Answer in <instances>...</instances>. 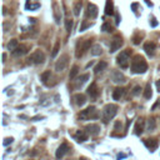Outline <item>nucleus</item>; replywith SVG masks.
<instances>
[{
  "label": "nucleus",
  "mask_w": 160,
  "mask_h": 160,
  "mask_svg": "<svg viewBox=\"0 0 160 160\" xmlns=\"http://www.w3.org/2000/svg\"><path fill=\"white\" fill-rule=\"evenodd\" d=\"M155 126H157V124H155V119H150L149 123H148V130L149 131H153V130L155 129Z\"/></svg>",
  "instance_id": "34"
},
{
  "label": "nucleus",
  "mask_w": 160,
  "mask_h": 160,
  "mask_svg": "<svg viewBox=\"0 0 160 160\" xmlns=\"http://www.w3.org/2000/svg\"><path fill=\"white\" fill-rule=\"evenodd\" d=\"M129 56H130V49H126V50H123L119 55L116 58V63L120 65V68L123 69H126L129 66Z\"/></svg>",
  "instance_id": "6"
},
{
  "label": "nucleus",
  "mask_w": 160,
  "mask_h": 160,
  "mask_svg": "<svg viewBox=\"0 0 160 160\" xmlns=\"http://www.w3.org/2000/svg\"><path fill=\"white\" fill-rule=\"evenodd\" d=\"M144 125H145V123H144V119H138V121H136V124H135V134L136 135H141L143 134V131H144Z\"/></svg>",
  "instance_id": "17"
},
{
  "label": "nucleus",
  "mask_w": 160,
  "mask_h": 160,
  "mask_svg": "<svg viewBox=\"0 0 160 160\" xmlns=\"http://www.w3.org/2000/svg\"><path fill=\"white\" fill-rule=\"evenodd\" d=\"M6 61V54H3V63Z\"/></svg>",
  "instance_id": "42"
},
{
  "label": "nucleus",
  "mask_w": 160,
  "mask_h": 160,
  "mask_svg": "<svg viewBox=\"0 0 160 160\" xmlns=\"http://www.w3.org/2000/svg\"><path fill=\"white\" fill-rule=\"evenodd\" d=\"M144 144L150 151H154L158 148V140L157 139H146V140L144 141Z\"/></svg>",
  "instance_id": "15"
},
{
  "label": "nucleus",
  "mask_w": 160,
  "mask_h": 160,
  "mask_svg": "<svg viewBox=\"0 0 160 160\" xmlns=\"http://www.w3.org/2000/svg\"><path fill=\"white\" fill-rule=\"evenodd\" d=\"M105 14L114 15V1L113 0H106V4H105Z\"/></svg>",
  "instance_id": "19"
},
{
  "label": "nucleus",
  "mask_w": 160,
  "mask_h": 160,
  "mask_svg": "<svg viewBox=\"0 0 160 160\" xmlns=\"http://www.w3.org/2000/svg\"><path fill=\"white\" fill-rule=\"evenodd\" d=\"M131 70L134 74H144L148 70V64L141 55H135L131 60Z\"/></svg>",
  "instance_id": "1"
},
{
  "label": "nucleus",
  "mask_w": 160,
  "mask_h": 160,
  "mask_svg": "<svg viewBox=\"0 0 160 160\" xmlns=\"http://www.w3.org/2000/svg\"><path fill=\"white\" fill-rule=\"evenodd\" d=\"M18 46H19L18 40H16V39H11V40L9 41V44H8V49L13 51V50H15L16 48H18Z\"/></svg>",
  "instance_id": "25"
},
{
  "label": "nucleus",
  "mask_w": 160,
  "mask_h": 160,
  "mask_svg": "<svg viewBox=\"0 0 160 160\" xmlns=\"http://www.w3.org/2000/svg\"><path fill=\"white\" fill-rule=\"evenodd\" d=\"M85 131L91 136H96L100 133V126L98 124H89L85 126Z\"/></svg>",
  "instance_id": "10"
},
{
  "label": "nucleus",
  "mask_w": 160,
  "mask_h": 160,
  "mask_svg": "<svg viewBox=\"0 0 160 160\" xmlns=\"http://www.w3.org/2000/svg\"><path fill=\"white\" fill-rule=\"evenodd\" d=\"M106 68H108V63H106V61H100L99 64L95 66L94 73H95V74H99V73H102V71H104Z\"/></svg>",
  "instance_id": "22"
},
{
  "label": "nucleus",
  "mask_w": 160,
  "mask_h": 160,
  "mask_svg": "<svg viewBox=\"0 0 160 160\" xmlns=\"http://www.w3.org/2000/svg\"><path fill=\"white\" fill-rule=\"evenodd\" d=\"M53 13H54V18H55V22L59 24L60 23V19H61V13L60 10H59V6H58V4L56 3H54L53 4Z\"/></svg>",
  "instance_id": "21"
},
{
  "label": "nucleus",
  "mask_w": 160,
  "mask_h": 160,
  "mask_svg": "<svg viewBox=\"0 0 160 160\" xmlns=\"http://www.w3.org/2000/svg\"><path fill=\"white\" fill-rule=\"evenodd\" d=\"M123 44H124V41H123V39H121V36L115 35L114 38H113V40H111L110 50H109V51H110V53H115L116 50H119L121 46H123Z\"/></svg>",
  "instance_id": "7"
},
{
  "label": "nucleus",
  "mask_w": 160,
  "mask_h": 160,
  "mask_svg": "<svg viewBox=\"0 0 160 160\" xmlns=\"http://www.w3.org/2000/svg\"><path fill=\"white\" fill-rule=\"evenodd\" d=\"M157 106H160V100H159V102H158L157 104H155V105H154V106H153V109H155V108H157Z\"/></svg>",
  "instance_id": "43"
},
{
  "label": "nucleus",
  "mask_w": 160,
  "mask_h": 160,
  "mask_svg": "<svg viewBox=\"0 0 160 160\" xmlns=\"http://www.w3.org/2000/svg\"><path fill=\"white\" fill-rule=\"evenodd\" d=\"M50 75H51V74H50V71H45V73H43V74H41V77H40L41 81H43V83L45 84V83H46V81H48V80H49Z\"/></svg>",
  "instance_id": "32"
},
{
  "label": "nucleus",
  "mask_w": 160,
  "mask_h": 160,
  "mask_svg": "<svg viewBox=\"0 0 160 160\" xmlns=\"http://www.w3.org/2000/svg\"><path fill=\"white\" fill-rule=\"evenodd\" d=\"M102 30L103 31H106V33H110V31H113V28H111V25L109 24V23H104L103 26H102Z\"/></svg>",
  "instance_id": "33"
},
{
  "label": "nucleus",
  "mask_w": 160,
  "mask_h": 160,
  "mask_svg": "<svg viewBox=\"0 0 160 160\" xmlns=\"http://www.w3.org/2000/svg\"><path fill=\"white\" fill-rule=\"evenodd\" d=\"M111 80L116 84H124L126 81V78L123 73H120V71H118V70H114L111 73Z\"/></svg>",
  "instance_id": "9"
},
{
  "label": "nucleus",
  "mask_w": 160,
  "mask_h": 160,
  "mask_svg": "<svg viewBox=\"0 0 160 160\" xmlns=\"http://www.w3.org/2000/svg\"><path fill=\"white\" fill-rule=\"evenodd\" d=\"M88 26H90V24H86L85 22H84V23H83V25H81V28H80V31H84V30H85V29H86Z\"/></svg>",
  "instance_id": "37"
},
{
  "label": "nucleus",
  "mask_w": 160,
  "mask_h": 160,
  "mask_svg": "<svg viewBox=\"0 0 160 160\" xmlns=\"http://www.w3.org/2000/svg\"><path fill=\"white\" fill-rule=\"evenodd\" d=\"M74 100H75V104H77L78 106H83V105L86 103V96L84 94H75Z\"/></svg>",
  "instance_id": "18"
},
{
  "label": "nucleus",
  "mask_w": 160,
  "mask_h": 160,
  "mask_svg": "<svg viewBox=\"0 0 160 160\" xmlns=\"http://www.w3.org/2000/svg\"><path fill=\"white\" fill-rule=\"evenodd\" d=\"M144 50H145V53L148 54L149 56H154L155 50H157V44L153 43V41L145 43V45H144Z\"/></svg>",
  "instance_id": "13"
},
{
  "label": "nucleus",
  "mask_w": 160,
  "mask_h": 160,
  "mask_svg": "<svg viewBox=\"0 0 160 160\" xmlns=\"http://www.w3.org/2000/svg\"><path fill=\"white\" fill-rule=\"evenodd\" d=\"M151 25H153V26H157V25H158V22H157L155 19H153V22H151Z\"/></svg>",
  "instance_id": "41"
},
{
  "label": "nucleus",
  "mask_w": 160,
  "mask_h": 160,
  "mask_svg": "<svg viewBox=\"0 0 160 160\" xmlns=\"http://www.w3.org/2000/svg\"><path fill=\"white\" fill-rule=\"evenodd\" d=\"M120 23V18H119V15H116V24H119Z\"/></svg>",
  "instance_id": "45"
},
{
  "label": "nucleus",
  "mask_w": 160,
  "mask_h": 160,
  "mask_svg": "<svg viewBox=\"0 0 160 160\" xmlns=\"http://www.w3.org/2000/svg\"><path fill=\"white\" fill-rule=\"evenodd\" d=\"M151 95H153L151 86H150V84H148V85H146V88H145V90H144V98H145V99H150Z\"/></svg>",
  "instance_id": "26"
},
{
  "label": "nucleus",
  "mask_w": 160,
  "mask_h": 160,
  "mask_svg": "<svg viewBox=\"0 0 160 160\" xmlns=\"http://www.w3.org/2000/svg\"><path fill=\"white\" fill-rule=\"evenodd\" d=\"M123 95H124V89H123V88H116V89L113 91V99H114V100H120Z\"/></svg>",
  "instance_id": "23"
},
{
  "label": "nucleus",
  "mask_w": 160,
  "mask_h": 160,
  "mask_svg": "<svg viewBox=\"0 0 160 160\" xmlns=\"http://www.w3.org/2000/svg\"><path fill=\"white\" fill-rule=\"evenodd\" d=\"M125 157H126V155H125V154H119V155H118V160L123 159V158H125Z\"/></svg>",
  "instance_id": "39"
},
{
  "label": "nucleus",
  "mask_w": 160,
  "mask_h": 160,
  "mask_svg": "<svg viewBox=\"0 0 160 160\" xmlns=\"http://www.w3.org/2000/svg\"><path fill=\"white\" fill-rule=\"evenodd\" d=\"M79 160H89V159L85 158V157H80V158H79Z\"/></svg>",
  "instance_id": "46"
},
{
  "label": "nucleus",
  "mask_w": 160,
  "mask_h": 160,
  "mask_svg": "<svg viewBox=\"0 0 160 160\" xmlns=\"http://www.w3.org/2000/svg\"><path fill=\"white\" fill-rule=\"evenodd\" d=\"M145 1H146V4H148V5H150V6H153V3H151V1H149V0H145Z\"/></svg>",
  "instance_id": "44"
},
{
  "label": "nucleus",
  "mask_w": 160,
  "mask_h": 160,
  "mask_svg": "<svg viewBox=\"0 0 160 160\" xmlns=\"http://www.w3.org/2000/svg\"><path fill=\"white\" fill-rule=\"evenodd\" d=\"M159 69H160V68H159Z\"/></svg>",
  "instance_id": "47"
},
{
  "label": "nucleus",
  "mask_w": 160,
  "mask_h": 160,
  "mask_svg": "<svg viewBox=\"0 0 160 160\" xmlns=\"http://www.w3.org/2000/svg\"><path fill=\"white\" fill-rule=\"evenodd\" d=\"M45 61V54L41 50H35L33 54H30V56L28 58V63L33 65H39L43 64Z\"/></svg>",
  "instance_id": "5"
},
{
  "label": "nucleus",
  "mask_w": 160,
  "mask_h": 160,
  "mask_svg": "<svg viewBox=\"0 0 160 160\" xmlns=\"http://www.w3.org/2000/svg\"><path fill=\"white\" fill-rule=\"evenodd\" d=\"M68 61H69V56L68 55H63L60 56V59L55 63V70L58 71V73H60V71L65 70L66 65H68Z\"/></svg>",
  "instance_id": "8"
},
{
  "label": "nucleus",
  "mask_w": 160,
  "mask_h": 160,
  "mask_svg": "<svg viewBox=\"0 0 160 160\" xmlns=\"http://www.w3.org/2000/svg\"><path fill=\"white\" fill-rule=\"evenodd\" d=\"M157 89L160 93V80H158V81H157Z\"/></svg>",
  "instance_id": "40"
},
{
  "label": "nucleus",
  "mask_w": 160,
  "mask_h": 160,
  "mask_svg": "<svg viewBox=\"0 0 160 160\" xmlns=\"http://www.w3.org/2000/svg\"><path fill=\"white\" fill-rule=\"evenodd\" d=\"M134 44H139V43H140V39H139V38L138 36H135V38H134Z\"/></svg>",
  "instance_id": "38"
},
{
  "label": "nucleus",
  "mask_w": 160,
  "mask_h": 160,
  "mask_svg": "<svg viewBox=\"0 0 160 160\" xmlns=\"http://www.w3.org/2000/svg\"><path fill=\"white\" fill-rule=\"evenodd\" d=\"M13 55L15 56H19V55H23V54L28 53V46L26 45H19L18 48H16L15 50H13Z\"/></svg>",
  "instance_id": "20"
},
{
  "label": "nucleus",
  "mask_w": 160,
  "mask_h": 160,
  "mask_svg": "<svg viewBox=\"0 0 160 160\" xmlns=\"http://www.w3.org/2000/svg\"><path fill=\"white\" fill-rule=\"evenodd\" d=\"M81 6H83V1H81V0H79V1H77V4H75V6H74V14L77 15V16L80 14V10H81Z\"/></svg>",
  "instance_id": "27"
},
{
  "label": "nucleus",
  "mask_w": 160,
  "mask_h": 160,
  "mask_svg": "<svg viewBox=\"0 0 160 160\" xmlns=\"http://www.w3.org/2000/svg\"><path fill=\"white\" fill-rule=\"evenodd\" d=\"M59 49H60V41H56L55 45H54V48H53V53H51V56L53 58L56 56V54L59 53Z\"/></svg>",
  "instance_id": "30"
},
{
  "label": "nucleus",
  "mask_w": 160,
  "mask_h": 160,
  "mask_svg": "<svg viewBox=\"0 0 160 160\" xmlns=\"http://www.w3.org/2000/svg\"><path fill=\"white\" fill-rule=\"evenodd\" d=\"M140 90H141V88H140V86H135V88H134V90H133L131 94H133V95H138L139 93H140Z\"/></svg>",
  "instance_id": "36"
},
{
  "label": "nucleus",
  "mask_w": 160,
  "mask_h": 160,
  "mask_svg": "<svg viewBox=\"0 0 160 160\" xmlns=\"http://www.w3.org/2000/svg\"><path fill=\"white\" fill-rule=\"evenodd\" d=\"M71 28H73V20H71V19H65V29H66V31L70 33Z\"/></svg>",
  "instance_id": "31"
},
{
  "label": "nucleus",
  "mask_w": 160,
  "mask_h": 160,
  "mask_svg": "<svg viewBox=\"0 0 160 160\" xmlns=\"http://www.w3.org/2000/svg\"><path fill=\"white\" fill-rule=\"evenodd\" d=\"M13 140H14L13 138H5V139H4V141H3V145L4 146L9 145V144H11V143H13Z\"/></svg>",
  "instance_id": "35"
},
{
  "label": "nucleus",
  "mask_w": 160,
  "mask_h": 160,
  "mask_svg": "<svg viewBox=\"0 0 160 160\" xmlns=\"http://www.w3.org/2000/svg\"><path fill=\"white\" fill-rule=\"evenodd\" d=\"M118 113V106L115 104H108L105 105L104 110H103V123L108 124L109 120H111Z\"/></svg>",
  "instance_id": "2"
},
{
  "label": "nucleus",
  "mask_w": 160,
  "mask_h": 160,
  "mask_svg": "<svg viewBox=\"0 0 160 160\" xmlns=\"http://www.w3.org/2000/svg\"><path fill=\"white\" fill-rule=\"evenodd\" d=\"M86 16L90 19H95L96 16H98V6H96L95 4H89V5H88Z\"/></svg>",
  "instance_id": "12"
},
{
  "label": "nucleus",
  "mask_w": 160,
  "mask_h": 160,
  "mask_svg": "<svg viewBox=\"0 0 160 160\" xmlns=\"http://www.w3.org/2000/svg\"><path fill=\"white\" fill-rule=\"evenodd\" d=\"M88 94H89L90 98H93V99H95L96 96L99 95V90H98V86H96L95 83H91L90 86L88 88Z\"/></svg>",
  "instance_id": "16"
},
{
  "label": "nucleus",
  "mask_w": 160,
  "mask_h": 160,
  "mask_svg": "<svg viewBox=\"0 0 160 160\" xmlns=\"http://www.w3.org/2000/svg\"><path fill=\"white\" fill-rule=\"evenodd\" d=\"M98 118H99V113L95 106L86 108L85 110H81V113L79 114L80 120H91V119H98Z\"/></svg>",
  "instance_id": "3"
},
{
  "label": "nucleus",
  "mask_w": 160,
  "mask_h": 160,
  "mask_svg": "<svg viewBox=\"0 0 160 160\" xmlns=\"http://www.w3.org/2000/svg\"><path fill=\"white\" fill-rule=\"evenodd\" d=\"M74 138L78 143H83V141L88 140V133L85 131V130H78V131L75 133Z\"/></svg>",
  "instance_id": "14"
},
{
  "label": "nucleus",
  "mask_w": 160,
  "mask_h": 160,
  "mask_svg": "<svg viewBox=\"0 0 160 160\" xmlns=\"http://www.w3.org/2000/svg\"><path fill=\"white\" fill-rule=\"evenodd\" d=\"M78 73H79V68H78L77 65H74L73 68H71V70H70L69 78L70 79H75V78H77V75H78Z\"/></svg>",
  "instance_id": "28"
},
{
  "label": "nucleus",
  "mask_w": 160,
  "mask_h": 160,
  "mask_svg": "<svg viewBox=\"0 0 160 160\" xmlns=\"http://www.w3.org/2000/svg\"><path fill=\"white\" fill-rule=\"evenodd\" d=\"M69 150H70L69 145L66 144V143H63V144H61V145L58 148L56 153H55V157H56V159H61V158L64 157L65 154H68V153H69Z\"/></svg>",
  "instance_id": "11"
},
{
  "label": "nucleus",
  "mask_w": 160,
  "mask_h": 160,
  "mask_svg": "<svg viewBox=\"0 0 160 160\" xmlns=\"http://www.w3.org/2000/svg\"><path fill=\"white\" fill-rule=\"evenodd\" d=\"M88 79H89V74H84V75H81V77H79V78H78L77 84H78V85H83V84L85 83Z\"/></svg>",
  "instance_id": "29"
},
{
  "label": "nucleus",
  "mask_w": 160,
  "mask_h": 160,
  "mask_svg": "<svg viewBox=\"0 0 160 160\" xmlns=\"http://www.w3.org/2000/svg\"><path fill=\"white\" fill-rule=\"evenodd\" d=\"M91 45V39H83L77 44V50H75V56L78 59L84 55V53H86V50H89Z\"/></svg>",
  "instance_id": "4"
},
{
  "label": "nucleus",
  "mask_w": 160,
  "mask_h": 160,
  "mask_svg": "<svg viewBox=\"0 0 160 160\" xmlns=\"http://www.w3.org/2000/svg\"><path fill=\"white\" fill-rule=\"evenodd\" d=\"M91 54L94 56H98V55H102V53H103V49H102V46H100L99 44H95V45H93L91 46Z\"/></svg>",
  "instance_id": "24"
}]
</instances>
